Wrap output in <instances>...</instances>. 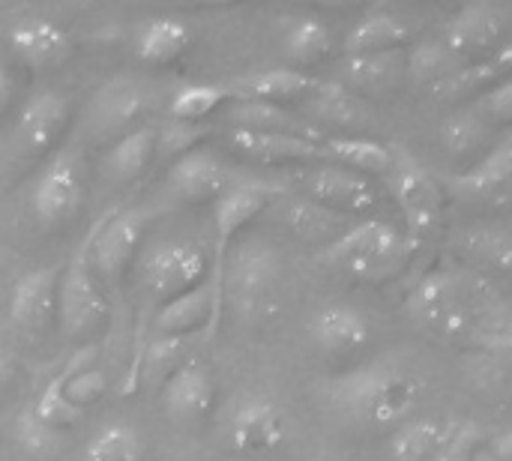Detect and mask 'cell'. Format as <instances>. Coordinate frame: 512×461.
Instances as JSON below:
<instances>
[{"instance_id": "cell-1", "label": "cell", "mask_w": 512, "mask_h": 461, "mask_svg": "<svg viewBox=\"0 0 512 461\" xmlns=\"http://www.w3.org/2000/svg\"><path fill=\"white\" fill-rule=\"evenodd\" d=\"M423 384L402 366L372 363L354 369L333 381L330 399L333 405L354 423L372 429L402 426V420L417 408Z\"/></svg>"}, {"instance_id": "cell-2", "label": "cell", "mask_w": 512, "mask_h": 461, "mask_svg": "<svg viewBox=\"0 0 512 461\" xmlns=\"http://www.w3.org/2000/svg\"><path fill=\"white\" fill-rule=\"evenodd\" d=\"M411 255V240L387 219L354 222L339 240L324 246L321 261L366 282L390 279Z\"/></svg>"}, {"instance_id": "cell-3", "label": "cell", "mask_w": 512, "mask_h": 461, "mask_svg": "<svg viewBox=\"0 0 512 461\" xmlns=\"http://www.w3.org/2000/svg\"><path fill=\"white\" fill-rule=\"evenodd\" d=\"M282 198V189L264 180H237L216 204H213V264H210V285L216 294V306L225 312V288L222 273L231 252V243L240 237V231L255 222L264 210H270Z\"/></svg>"}, {"instance_id": "cell-4", "label": "cell", "mask_w": 512, "mask_h": 461, "mask_svg": "<svg viewBox=\"0 0 512 461\" xmlns=\"http://www.w3.org/2000/svg\"><path fill=\"white\" fill-rule=\"evenodd\" d=\"M405 309L417 327L441 339H456L471 330L468 288L450 270H429L411 288Z\"/></svg>"}, {"instance_id": "cell-5", "label": "cell", "mask_w": 512, "mask_h": 461, "mask_svg": "<svg viewBox=\"0 0 512 461\" xmlns=\"http://www.w3.org/2000/svg\"><path fill=\"white\" fill-rule=\"evenodd\" d=\"M108 318V300L102 282L90 264V234L75 255L63 264L57 288V321L66 336H87Z\"/></svg>"}, {"instance_id": "cell-6", "label": "cell", "mask_w": 512, "mask_h": 461, "mask_svg": "<svg viewBox=\"0 0 512 461\" xmlns=\"http://www.w3.org/2000/svg\"><path fill=\"white\" fill-rule=\"evenodd\" d=\"M81 198H84L81 153L75 147H66L54 153L48 165L39 171L30 192V210L42 228H60L78 213Z\"/></svg>"}, {"instance_id": "cell-7", "label": "cell", "mask_w": 512, "mask_h": 461, "mask_svg": "<svg viewBox=\"0 0 512 461\" xmlns=\"http://www.w3.org/2000/svg\"><path fill=\"white\" fill-rule=\"evenodd\" d=\"M147 216L141 210H108L90 225V264L99 282H114L135 261L144 240Z\"/></svg>"}, {"instance_id": "cell-8", "label": "cell", "mask_w": 512, "mask_h": 461, "mask_svg": "<svg viewBox=\"0 0 512 461\" xmlns=\"http://www.w3.org/2000/svg\"><path fill=\"white\" fill-rule=\"evenodd\" d=\"M396 162L390 177V192L405 216V222L411 225V231L423 234L429 228L438 225L441 210H444V189L441 183L429 174V168L411 156L405 147H393Z\"/></svg>"}, {"instance_id": "cell-9", "label": "cell", "mask_w": 512, "mask_h": 461, "mask_svg": "<svg viewBox=\"0 0 512 461\" xmlns=\"http://www.w3.org/2000/svg\"><path fill=\"white\" fill-rule=\"evenodd\" d=\"M282 276V258L279 252L264 240H243L228 252L222 288L225 303L234 300L237 306H258L279 282Z\"/></svg>"}, {"instance_id": "cell-10", "label": "cell", "mask_w": 512, "mask_h": 461, "mask_svg": "<svg viewBox=\"0 0 512 461\" xmlns=\"http://www.w3.org/2000/svg\"><path fill=\"white\" fill-rule=\"evenodd\" d=\"M207 276L210 261L195 243H162L144 258V282L162 300L192 291L195 285L207 282Z\"/></svg>"}, {"instance_id": "cell-11", "label": "cell", "mask_w": 512, "mask_h": 461, "mask_svg": "<svg viewBox=\"0 0 512 461\" xmlns=\"http://www.w3.org/2000/svg\"><path fill=\"white\" fill-rule=\"evenodd\" d=\"M150 105V96L141 84L129 78L108 81L87 108V132L99 141H117L126 132L141 126V117Z\"/></svg>"}, {"instance_id": "cell-12", "label": "cell", "mask_w": 512, "mask_h": 461, "mask_svg": "<svg viewBox=\"0 0 512 461\" xmlns=\"http://www.w3.org/2000/svg\"><path fill=\"white\" fill-rule=\"evenodd\" d=\"M306 198L336 210L342 216H360V213H372L381 201L375 183L351 168L342 165H318L315 171L306 174Z\"/></svg>"}, {"instance_id": "cell-13", "label": "cell", "mask_w": 512, "mask_h": 461, "mask_svg": "<svg viewBox=\"0 0 512 461\" xmlns=\"http://www.w3.org/2000/svg\"><path fill=\"white\" fill-rule=\"evenodd\" d=\"M234 183L237 177L228 162L204 147L174 159L168 168V186L186 204H216Z\"/></svg>"}, {"instance_id": "cell-14", "label": "cell", "mask_w": 512, "mask_h": 461, "mask_svg": "<svg viewBox=\"0 0 512 461\" xmlns=\"http://www.w3.org/2000/svg\"><path fill=\"white\" fill-rule=\"evenodd\" d=\"M507 18L504 9L495 3H468L462 6L444 33V45L459 57V60H486L501 48Z\"/></svg>"}, {"instance_id": "cell-15", "label": "cell", "mask_w": 512, "mask_h": 461, "mask_svg": "<svg viewBox=\"0 0 512 461\" xmlns=\"http://www.w3.org/2000/svg\"><path fill=\"white\" fill-rule=\"evenodd\" d=\"M285 417L279 411L276 402L264 399V396H249L243 399L228 423V444L234 453H246V456H261V453H273L285 444Z\"/></svg>"}, {"instance_id": "cell-16", "label": "cell", "mask_w": 512, "mask_h": 461, "mask_svg": "<svg viewBox=\"0 0 512 461\" xmlns=\"http://www.w3.org/2000/svg\"><path fill=\"white\" fill-rule=\"evenodd\" d=\"M222 324V309L216 306V294L210 279L195 285L192 291L165 300L156 315H153V336H168V339H186L192 333H207L216 336Z\"/></svg>"}, {"instance_id": "cell-17", "label": "cell", "mask_w": 512, "mask_h": 461, "mask_svg": "<svg viewBox=\"0 0 512 461\" xmlns=\"http://www.w3.org/2000/svg\"><path fill=\"white\" fill-rule=\"evenodd\" d=\"M63 267H36L18 276L9 291V321L21 333H42L57 318V288Z\"/></svg>"}, {"instance_id": "cell-18", "label": "cell", "mask_w": 512, "mask_h": 461, "mask_svg": "<svg viewBox=\"0 0 512 461\" xmlns=\"http://www.w3.org/2000/svg\"><path fill=\"white\" fill-rule=\"evenodd\" d=\"M9 48L27 63V66H57L72 54V36L63 24L45 15H24L15 18L6 27Z\"/></svg>"}, {"instance_id": "cell-19", "label": "cell", "mask_w": 512, "mask_h": 461, "mask_svg": "<svg viewBox=\"0 0 512 461\" xmlns=\"http://www.w3.org/2000/svg\"><path fill=\"white\" fill-rule=\"evenodd\" d=\"M69 126V99L60 90H39L33 93L15 123V141L27 153L51 150Z\"/></svg>"}, {"instance_id": "cell-20", "label": "cell", "mask_w": 512, "mask_h": 461, "mask_svg": "<svg viewBox=\"0 0 512 461\" xmlns=\"http://www.w3.org/2000/svg\"><path fill=\"white\" fill-rule=\"evenodd\" d=\"M309 336L318 351L330 357H348L369 345L372 327H369V318L357 306L333 303L315 312V318L309 321Z\"/></svg>"}, {"instance_id": "cell-21", "label": "cell", "mask_w": 512, "mask_h": 461, "mask_svg": "<svg viewBox=\"0 0 512 461\" xmlns=\"http://www.w3.org/2000/svg\"><path fill=\"white\" fill-rule=\"evenodd\" d=\"M159 402L165 414L177 423H198L210 414L216 402V384L201 363H183L162 387Z\"/></svg>"}, {"instance_id": "cell-22", "label": "cell", "mask_w": 512, "mask_h": 461, "mask_svg": "<svg viewBox=\"0 0 512 461\" xmlns=\"http://www.w3.org/2000/svg\"><path fill=\"white\" fill-rule=\"evenodd\" d=\"M450 189L483 204L512 201V135H507L489 156H483L471 171L453 177Z\"/></svg>"}, {"instance_id": "cell-23", "label": "cell", "mask_w": 512, "mask_h": 461, "mask_svg": "<svg viewBox=\"0 0 512 461\" xmlns=\"http://www.w3.org/2000/svg\"><path fill=\"white\" fill-rule=\"evenodd\" d=\"M222 120L231 129H246V132H279V135H297V138H309L324 144V135L315 123L300 120L297 114H291L288 108L276 105V102H258V99H234Z\"/></svg>"}, {"instance_id": "cell-24", "label": "cell", "mask_w": 512, "mask_h": 461, "mask_svg": "<svg viewBox=\"0 0 512 461\" xmlns=\"http://www.w3.org/2000/svg\"><path fill=\"white\" fill-rule=\"evenodd\" d=\"M228 144L252 159V162H264V165H282V162H312V159H327L324 144L309 141V138H297V135H279V132H246V129H231L228 132Z\"/></svg>"}, {"instance_id": "cell-25", "label": "cell", "mask_w": 512, "mask_h": 461, "mask_svg": "<svg viewBox=\"0 0 512 461\" xmlns=\"http://www.w3.org/2000/svg\"><path fill=\"white\" fill-rule=\"evenodd\" d=\"M321 84V78L294 69V66H273V69H258V72H246L240 75L231 87L234 99H258V102H285V99H303L309 96L315 87Z\"/></svg>"}, {"instance_id": "cell-26", "label": "cell", "mask_w": 512, "mask_h": 461, "mask_svg": "<svg viewBox=\"0 0 512 461\" xmlns=\"http://www.w3.org/2000/svg\"><path fill=\"white\" fill-rule=\"evenodd\" d=\"M309 114L318 123L348 129V132H357V129L369 126V120H372L366 102L342 81H321L309 93Z\"/></svg>"}, {"instance_id": "cell-27", "label": "cell", "mask_w": 512, "mask_h": 461, "mask_svg": "<svg viewBox=\"0 0 512 461\" xmlns=\"http://www.w3.org/2000/svg\"><path fill=\"white\" fill-rule=\"evenodd\" d=\"M153 156H156V129L141 123L138 129L108 144L102 156V174L111 183H132L147 171Z\"/></svg>"}, {"instance_id": "cell-28", "label": "cell", "mask_w": 512, "mask_h": 461, "mask_svg": "<svg viewBox=\"0 0 512 461\" xmlns=\"http://www.w3.org/2000/svg\"><path fill=\"white\" fill-rule=\"evenodd\" d=\"M192 45V30L183 18L156 15L138 24L135 54L144 63H171Z\"/></svg>"}, {"instance_id": "cell-29", "label": "cell", "mask_w": 512, "mask_h": 461, "mask_svg": "<svg viewBox=\"0 0 512 461\" xmlns=\"http://www.w3.org/2000/svg\"><path fill=\"white\" fill-rule=\"evenodd\" d=\"M282 222L300 237V240H309V243H333L339 240L354 222L351 216H342L336 210H327L309 198H291L282 204Z\"/></svg>"}, {"instance_id": "cell-30", "label": "cell", "mask_w": 512, "mask_h": 461, "mask_svg": "<svg viewBox=\"0 0 512 461\" xmlns=\"http://www.w3.org/2000/svg\"><path fill=\"white\" fill-rule=\"evenodd\" d=\"M327 159H336L342 168H351L363 177L369 174H390L396 153L390 144L378 138H363V135H333L324 138Z\"/></svg>"}, {"instance_id": "cell-31", "label": "cell", "mask_w": 512, "mask_h": 461, "mask_svg": "<svg viewBox=\"0 0 512 461\" xmlns=\"http://www.w3.org/2000/svg\"><path fill=\"white\" fill-rule=\"evenodd\" d=\"M411 30L399 15L390 12H369L363 15L345 36L342 48L345 57H357V54H375V51H393L402 48L408 42Z\"/></svg>"}, {"instance_id": "cell-32", "label": "cell", "mask_w": 512, "mask_h": 461, "mask_svg": "<svg viewBox=\"0 0 512 461\" xmlns=\"http://www.w3.org/2000/svg\"><path fill=\"white\" fill-rule=\"evenodd\" d=\"M402 66H405L402 48L345 57V63H342L345 87H354L360 93H384V90H390L399 81Z\"/></svg>"}, {"instance_id": "cell-33", "label": "cell", "mask_w": 512, "mask_h": 461, "mask_svg": "<svg viewBox=\"0 0 512 461\" xmlns=\"http://www.w3.org/2000/svg\"><path fill=\"white\" fill-rule=\"evenodd\" d=\"M450 426L435 423V420H414L402 423L393 435V459L396 461H435L438 453L444 450L450 438Z\"/></svg>"}, {"instance_id": "cell-34", "label": "cell", "mask_w": 512, "mask_h": 461, "mask_svg": "<svg viewBox=\"0 0 512 461\" xmlns=\"http://www.w3.org/2000/svg\"><path fill=\"white\" fill-rule=\"evenodd\" d=\"M282 48L294 63H315L330 54L333 48V33L330 24L318 15H300L285 24L282 33Z\"/></svg>"}, {"instance_id": "cell-35", "label": "cell", "mask_w": 512, "mask_h": 461, "mask_svg": "<svg viewBox=\"0 0 512 461\" xmlns=\"http://www.w3.org/2000/svg\"><path fill=\"white\" fill-rule=\"evenodd\" d=\"M231 99L234 96H231L228 84H186L171 96L168 114L177 123H204L210 114H216Z\"/></svg>"}, {"instance_id": "cell-36", "label": "cell", "mask_w": 512, "mask_h": 461, "mask_svg": "<svg viewBox=\"0 0 512 461\" xmlns=\"http://www.w3.org/2000/svg\"><path fill=\"white\" fill-rule=\"evenodd\" d=\"M462 69V60L444 45V39H429L420 42L408 57H405V72L417 84H444Z\"/></svg>"}, {"instance_id": "cell-37", "label": "cell", "mask_w": 512, "mask_h": 461, "mask_svg": "<svg viewBox=\"0 0 512 461\" xmlns=\"http://www.w3.org/2000/svg\"><path fill=\"white\" fill-rule=\"evenodd\" d=\"M510 66H512V42L510 45H501V48H498L492 57H486V60H477V63L462 66L453 78H447L444 84H438V87H435V93H438L441 99L465 96V93H471V90H477V87H483V84H489V81L501 78Z\"/></svg>"}, {"instance_id": "cell-38", "label": "cell", "mask_w": 512, "mask_h": 461, "mask_svg": "<svg viewBox=\"0 0 512 461\" xmlns=\"http://www.w3.org/2000/svg\"><path fill=\"white\" fill-rule=\"evenodd\" d=\"M144 444L129 423L102 426L84 450V461H141Z\"/></svg>"}, {"instance_id": "cell-39", "label": "cell", "mask_w": 512, "mask_h": 461, "mask_svg": "<svg viewBox=\"0 0 512 461\" xmlns=\"http://www.w3.org/2000/svg\"><path fill=\"white\" fill-rule=\"evenodd\" d=\"M438 135H441V144H444L447 153L465 156V153L477 150L486 141L489 123L477 108H462V111H453L450 117H444Z\"/></svg>"}, {"instance_id": "cell-40", "label": "cell", "mask_w": 512, "mask_h": 461, "mask_svg": "<svg viewBox=\"0 0 512 461\" xmlns=\"http://www.w3.org/2000/svg\"><path fill=\"white\" fill-rule=\"evenodd\" d=\"M15 441L24 453H30L33 459H54L63 450V432H57L54 426H48L33 405H27L18 417H15Z\"/></svg>"}, {"instance_id": "cell-41", "label": "cell", "mask_w": 512, "mask_h": 461, "mask_svg": "<svg viewBox=\"0 0 512 461\" xmlns=\"http://www.w3.org/2000/svg\"><path fill=\"white\" fill-rule=\"evenodd\" d=\"M33 411H36L48 426H54L57 432H66V429H72V426H78V423L84 420V411H78V408L63 396V387H60V378H57V375L42 387V393H39L36 402H33Z\"/></svg>"}, {"instance_id": "cell-42", "label": "cell", "mask_w": 512, "mask_h": 461, "mask_svg": "<svg viewBox=\"0 0 512 461\" xmlns=\"http://www.w3.org/2000/svg\"><path fill=\"white\" fill-rule=\"evenodd\" d=\"M183 345L186 339L153 336V342L147 345V357H144V378L153 387H162L183 366Z\"/></svg>"}, {"instance_id": "cell-43", "label": "cell", "mask_w": 512, "mask_h": 461, "mask_svg": "<svg viewBox=\"0 0 512 461\" xmlns=\"http://www.w3.org/2000/svg\"><path fill=\"white\" fill-rule=\"evenodd\" d=\"M207 135H210V126H204V123H177V120H171L162 132H156V156L180 159V156L198 150V144Z\"/></svg>"}, {"instance_id": "cell-44", "label": "cell", "mask_w": 512, "mask_h": 461, "mask_svg": "<svg viewBox=\"0 0 512 461\" xmlns=\"http://www.w3.org/2000/svg\"><path fill=\"white\" fill-rule=\"evenodd\" d=\"M471 246L480 261L495 264V267H512V240L495 231H483L471 237Z\"/></svg>"}, {"instance_id": "cell-45", "label": "cell", "mask_w": 512, "mask_h": 461, "mask_svg": "<svg viewBox=\"0 0 512 461\" xmlns=\"http://www.w3.org/2000/svg\"><path fill=\"white\" fill-rule=\"evenodd\" d=\"M474 441H477V429H471V426L453 429L435 461H474V453H477Z\"/></svg>"}, {"instance_id": "cell-46", "label": "cell", "mask_w": 512, "mask_h": 461, "mask_svg": "<svg viewBox=\"0 0 512 461\" xmlns=\"http://www.w3.org/2000/svg\"><path fill=\"white\" fill-rule=\"evenodd\" d=\"M480 108L495 120H512V78L489 87L480 99Z\"/></svg>"}, {"instance_id": "cell-47", "label": "cell", "mask_w": 512, "mask_h": 461, "mask_svg": "<svg viewBox=\"0 0 512 461\" xmlns=\"http://www.w3.org/2000/svg\"><path fill=\"white\" fill-rule=\"evenodd\" d=\"M489 453L498 456L501 461H512V429L507 432H498L489 444Z\"/></svg>"}, {"instance_id": "cell-48", "label": "cell", "mask_w": 512, "mask_h": 461, "mask_svg": "<svg viewBox=\"0 0 512 461\" xmlns=\"http://www.w3.org/2000/svg\"><path fill=\"white\" fill-rule=\"evenodd\" d=\"M12 90H15V78H12V69H9V63L0 57V111L9 105V99H12Z\"/></svg>"}, {"instance_id": "cell-49", "label": "cell", "mask_w": 512, "mask_h": 461, "mask_svg": "<svg viewBox=\"0 0 512 461\" xmlns=\"http://www.w3.org/2000/svg\"><path fill=\"white\" fill-rule=\"evenodd\" d=\"M12 372H15V360H12V354L6 348H0V390L9 384Z\"/></svg>"}, {"instance_id": "cell-50", "label": "cell", "mask_w": 512, "mask_h": 461, "mask_svg": "<svg viewBox=\"0 0 512 461\" xmlns=\"http://www.w3.org/2000/svg\"><path fill=\"white\" fill-rule=\"evenodd\" d=\"M489 345H492V348H507V351H512V333H498V336H492Z\"/></svg>"}, {"instance_id": "cell-51", "label": "cell", "mask_w": 512, "mask_h": 461, "mask_svg": "<svg viewBox=\"0 0 512 461\" xmlns=\"http://www.w3.org/2000/svg\"><path fill=\"white\" fill-rule=\"evenodd\" d=\"M474 461H501V459H498V456H492L489 450H477V453H474Z\"/></svg>"}, {"instance_id": "cell-52", "label": "cell", "mask_w": 512, "mask_h": 461, "mask_svg": "<svg viewBox=\"0 0 512 461\" xmlns=\"http://www.w3.org/2000/svg\"><path fill=\"white\" fill-rule=\"evenodd\" d=\"M231 461H240V459H231Z\"/></svg>"}]
</instances>
